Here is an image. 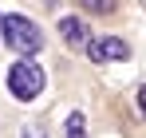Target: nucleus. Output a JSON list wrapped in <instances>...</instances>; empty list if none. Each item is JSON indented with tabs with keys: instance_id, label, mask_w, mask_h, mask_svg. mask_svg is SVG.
I'll return each mask as SVG.
<instances>
[{
	"instance_id": "nucleus-1",
	"label": "nucleus",
	"mask_w": 146,
	"mask_h": 138,
	"mask_svg": "<svg viewBox=\"0 0 146 138\" xmlns=\"http://www.w3.org/2000/svg\"><path fill=\"white\" fill-rule=\"evenodd\" d=\"M4 44L16 55H40L44 51V32L28 16H4Z\"/></svg>"
},
{
	"instance_id": "nucleus-2",
	"label": "nucleus",
	"mask_w": 146,
	"mask_h": 138,
	"mask_svg": "<svg viewBox=\"0 0 146 138\" xmlns=\"http://www.w3.org/2000/svg\"><path fill=\"white\" fill-rule=\"evenodd\" d=\"M8 91L16 95L20 103H32V99H40V91H44V67H40L32 55L16 59V63L8 67Z\"/></svg>"
},
{
	"instance_id": "nucleus-3",
	"label": "nucleus",
	"mask_w": 146,
	"mask_h": 138,
	"mask_svg": "<svg viewBox=\"0 0 146 138\" xmlns=\"http://www.w3.org/2000/svg\"><path fill=\"white\" fill-rule=\"evenodd\" d=\"M87 55H91V63H122V59H130V44L122 40V36H91V44L83 47Z\"/></svg>"
},
{
	"instance_id": "nucleus-4",
	"label": "nucleus",
	"mask_w": 146,
	"mask_h": 138,
	"mask_svg": "<svg viewBox=\"0 0 146 138\" xmlns=\"http://www.w3.org/2000/svg\"><path fill=\"white\" fill-rule=\"evenodd\" d=\"M59 40H63L67 47H75V51H83V47L91 44V28H87V20L63 16V20H59Z\"/></svg>"
},
{
	"instance_id": "nucleus-5",
	"label": "nucleus",
	"mask_w": 146,
	"mask_h": 138,
	"mask_svg": "<svg viewBox=\"0 0 146 138\" xmlns=\"http://www.w3.org/2000/svg\"><path fill=\"white\" fill-rule=\"evenodd\" d=\"M79 8L91 12V16H111V12L119 8V0H79Z\"/></svg>"
},
{
	"instance_id": "nucleus-6",
	"label": "nucleus",
	"mask_w": 146,
	"mask_h": 138,
	"mask_svg": "<svg viewBox=\"0 0 146 138\" xmlns=\"http://www.w3.org/2000/svg\"><path fill=\"white\" fill-rule=\"evenodd\" d=\"M63 126H67V138H87V118L79 115V111H71Z\"/></svg>"
},
{
	"instance_id": "nucleus-7",
	"label": "nucleus",
	"mask_w": 146,
	"mask_h": 138,
	"mask_svg": "<svg viewBox=\"0 0 146 138\" xmlns=\"http://www.w3.org/2000/svg\"><path fill=\"white\" fill-rule=\"evenodd\" d=\"M20 138H48V126L44 122H24V134Z\"/></svg>"
},
{
	"instance_id": "nucleus-8",
	"label": "nucleus",
	"mask_w": 146,
	"mask_h": 138,
	"mask_svg": "<svg viewBox=\"0 0 146 138\" xmlns=\"http://www.w3.org/2000/svg\"><path fill=\"white\" fill-rule=\"evenodd\" d=\"M134 107H138V111H142V115H146V83H142V87H138V91H134Z\"/></svg>"
},
{
	"instance_id": "nucleus-9",
	"label": "nucleus",
	"mask_w": 146,
	"mask_h": 138,
	"mask_svg": "<svg viewBox=\"0 0 146 138\" xmlns=\"http://www.w3.org/2000/svg\"><path fill=\"white\" fill-rule=\"evenodd\" d=\"M0 40H4V16H0Z\"/></svg>"
}]
</instances>
